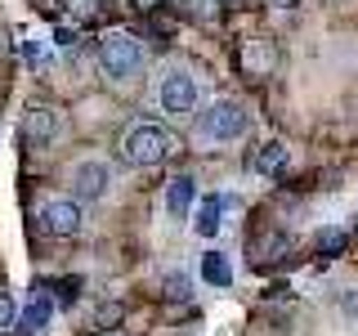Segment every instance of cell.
I'll list each match as a JSON object with an SVG mask.
<instances>
[{"label": "cell", "instance_id": "obj_1", "mask_svg": "<svg viewBox=\"0 0 358 336\" xmlns=\"http://www.w3.org/2000/svg\"><path fill=\"white\" fill-rule=\"evenodd\" d=\"M179 153V134H171L166 126H152V121H139L121 134V162L134 166V171H152V166L171 162Z\"/></svg>", "mask_w": 358, "mask_h": 336}, {"label": "cell", "instance_id": "obj_2", "mask_svg": "<svg viewBox=\"0 0 358 336\" xmlns=\"http://www.w3.org/2000/svg\"><path fill=\"white\" fill-rule=\"evenodd\" d=\"M99 67L112 81H134L143 72V45L130 31H103L99 36Z\"/></svg>", "mask_w": 358, "mask_h": 336}, {"label": "cell", "instance_id": "obj_3", "mask_svg": "<svg viewBox=\"0 0 358 336\" xmlns=\"http://www.w3.org/2000/svg\"><path fill=\"white\" fill-rule=\"evenodd\" d=\"M246 126H251V117H246V108L238 104V99H215L206 112H201V139L210 144H238Z\"/></svg>", "mask_w": 358, "mask_h": 336}, {"label": "cell", "instance_id": "obj_4", "mask_svg": "<svg viewBox=\"0 0 358 336\" xmlns=\"http://www.w3.org/2000/svg\"><path fill=\"white\" fill-rule=\"evenodd\" d=\"M157 108L166 117H193L197 108V81L188 67H162L157 76Z\"/></svg>", "mask_w": 358, "mask_h": 336}, {"label": "cell", "instance_id": "obj_5", "mask_svg": "<svg viewBox=\"0 0 358 336\" xmlns=\"http://www.w3.org/2000/svg\"><path fill=\"white\" fill-rule=\"evenodd\" d=\"M108 188H112V166L103 157H81L72 166V193L81 202H103Z\"/></svg>", "mask_w": 358, "mask_h": 336}, {"label": "cell", "instance_id": "obj_6", "mask_svg": "<svg viewBox=\"0 0 358 336\" xmlns=\"http://www.w3.org/2000/svg\"><path fill=\"white\" fill-rule=\"evenodd\" d=\"M41 224L50 238H76L81 233V206L72 197H50L41 206Z\"/></svg>", "mask_w": 358, "mask_h": 336}, {"label": "cell", "instance_id": "obj_7", "mask_svg": "<svg viewBox=\"0 0 358 336\" xmlns=\"http://www.w3.org/2000/svg\"><path fill=\"white\" fill-rule=\"evenodd\" d=\"M59 130H63V117L54 108L31 104L27 112H22V139H27L31 148H50V144L59 139Z\"/></svg>", "mask_w": 358, "mask_h": 336}, {"label": "cell", "instance_id": "obj_8", "mask_svg": "<svg viewBox=\"0 0 358 336\" xmlns=\"http://www.w3.org/2000/svg\"><path fill=\"white\" fill-rule=\"evenodd\" d=\"M50 318H54V300H50V291H45V287H36L27 296V305H22V314H18L22 328H14V332L18 336H41L45 328H50Z\"/></svg>", "mask_w": 358, "mask_h": 336}, {"label": "cell", "instance_id": "obj_9", "mask_svg": "<svg viewBox=\"0 0 358 336\" xmlns=\"http://www.w3.org/2000/svg\"><path fill=\"white\" fill-rule=\"evenodd\" d=\"M193 224H188V229L197 233V238H215V233L224 229V197H215V193H206L193 206V216H188Z\"/></svg>", "mask_w": 358, "mask_h": 336}, {"label": "cell", "instance_id": "obj_10", "mask_svg": "<svg viewBox=\"0 0 358 336\" xmlns=\"http://www.w3.org/2000/svg\"><path fill=\"white\" fill-rule=\"evenodd\" d=\"M238 63L246 67L251 76H264V72H273V63H278V50H273V41H264V36H251L238 50Z\"/></svg>", "mask_w": 358, "mask_h": 336}, {"label": "cell", "instance_id": "obj_11", "mask_svg": "<svg viewBox=\"0 0 358 336\" xmlns=\"http://www.w3.org/2000/svg\"><path fill=\"white\" fill-rule=\"evenodd\" d=\"M193 206H197L193 179H188V175H175L171 184H166V216H171V220H188V216H193Z\"/></svg>", "mask_w": 358, "mask_h": 336}, {"label": "cell", "instance_id": "obj_12", "mask_svg": "<svg viewBox=\"0 0 358 336\" xmlns=\"http://www.w3.org/2000/svg\"><path fill=\"white\" fill-rule=\"evenodd\" d=\"M287 166H291L287 144H282V139H264L260 153H255V171H260V175H282Z\"/></svg>", "mask_w": 358, "mask_h": 336}, {"label": "cell", "instance_id": "obj_13", "mask_svg": "<svg viewBox=\"0 0 358 336\" xmlns=\"http://www.w3.org/2000/svg\"><path fill=\"white\" fill-rule=\"evenodd\" d=\"M201 283H210V287H229L233 283V269H229V255L224 251L201 255Z\"/></svg>", "mask_w": 358, "mask_h": 336}, {"label": "cell", "instance_id": "obj_14", "mask_svg": "<svg viewBox=\"0 0 358 336\" xmlns=\"http://www.w3.org/2000/svg\"><path fill=\"white\" fill-rule=\"evenodd\" d=\"M166 296H171V300H188V296H193V278H188L184 269H171V274H166Z\"/></svg>", "mask_w": 358, "mask_h": 336}, {"label": "cell", "instance_id": "obj_15", "mask_svg": "<svg viewBox=\"0 0 358 336\" xmlns=\"http://www.w3.org/2000/svg\"><path fill=\"white\" fill-rule=\"evenodd\" d=\"M313 246H318L322 255H336L345 246V229H318V238H313Z\"/></svg>", "mask_w": 358, "mask_h": 336}, {"label": "cell", "instance_id": "obj_16", "mask_svg": "<svg viewBox=\"0 0 358 336\" xmlns=\"http://www.w3.org/2000/svg\"><path fill=\"white\" fill-rule=\"evenodd\" d=\"M63 5H67V14H72L76 22H90L99 9H103V0H63Z\"/></svg>", "mask_w": 358, "mask_h": 336}, {"label": "cell", "instance_id": "obj_17", "mask_svg": "<svg viewBox=\"0 0 358 336\" xmlns=\"http://www.w3.org/2000/svg\"><path fill=\"white\" fill-rule=\"evenodd\" d=\"M14 323H18V305L9 291H0V332H14Z\"/></svg>", "mask_w": 358, "mask_h": 336}, {"label": "cell", "instance_id": "obj_18", "mask_svg": "<svg viewBox=\"0 0 358 336\" xmlns=\"http://www.w3.org/2000/svg\"><path fill=\"white\" fill-rule=\"evenodd\" d=\"M193 18H215L220 14V0H179Z\"/></svg>", "mask_w": 358, "mask_h": 336}, {"label": "cell", "instance_id": "obj_19", "mask_svg": "<svg viewBox=\"0 0 358 336\" xmlns=\"http://www.w3.org/2000/svg\"><path fill=\"white\" fill-rule=\"evenodd\" d=\"M341 314H350V318H358V287H350L341 296Z\"/></svg>", "mask_w": 358, "mask_h": 336}, {"label": "cell", "instance_id": "obj_20", "mask_svg": "<svg viewBox=\"0 0 358 336\" xmlns=\"http://www.w3.org/2000/svg\"><path fill=\"white\" fill-rule=\"evenodd\" d=\"M273 9H296V5H305V0H268Z\"/></svg>", "mask_w": 358, "mask_h": 336}, {"label": "cell", "instance_id": "obj_21", "mask_svg": "<svg viewBox=\"0 0 358 336\" xmlns=\"http://www.w3.org/2000/svg\"><path fill=\"white\" fill-rule=\"evenodd\" d=\"M130 5H134V9H157L162 0H130Z\"/></svg>", "mask_w": 358, "mask_h": 336}, {"label": "cell", "instance_id": "obj_22", "mask_svg": "<svg viewBox=\"0 0 358 336\" xmlns=\"http://www.w3.org/2000/svg\"><path fill=\"white\" fill-rule=\"evenodd\" d=\"M354 233H358V216H354Z\"/></svg>", "mask_w": 358, "mask_h": 336}]
</instances>
